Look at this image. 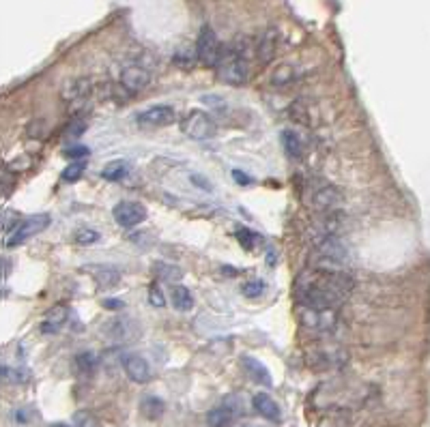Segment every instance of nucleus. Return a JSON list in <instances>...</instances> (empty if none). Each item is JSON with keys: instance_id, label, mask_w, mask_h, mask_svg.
I'll return each instance as SVG.
<instances>
[{"instance_id": "nucleus-25", "label": "nucleus", "mask_w": 430, "mask_h": 427, "mask_svg": "<svg viewBox=\"0 0 430 427\" xmlns=\"http://www.w3.org/2000/svg\"><path fill=\"white\" fill-rule=\"evenodd\" d=\"M293 80H295V71H293L291 65H282V67L275 69V73H273V84L275 86H289Z\"/></svg>"}, {"instance_id": "nucleus-29", "label": "nucleus", "mask_w": 430, "mask_h": 427, "mask_svg": "<svg viewBox=\"0 0 430 427\" xmlns=\"http://www.w3.org/2000/svg\"><path fill=\"white\" fill-rule=\"evenodd\" d=\"M263 292H265V282H258V280L248 282V284L241 286V294H243L245 298H258Z\"/></svg>"}, {"instance_id": "nucleus-16", "label": "nucleus", "mask_w": 430, "mask_h": 427, "mask_svg": "<svg viewBox=\"0 0 430 427\" xmlns=\"http://www.w3.org/2000/svg\"><path fill=\"white\" fill-rule=\"evenodd\" d=\"M164 410H166L164 400L155 398V395H146V398H142V402H140V412L148 421H158L164 414Z\"/></svg>"}, {"instance_id": "nucleus-9", "label": "nucleus", "mask_w": 430, "mask_h": 427, "mask_svg": "<svg viewBox=\"0 0 430 427\" xmlns=\"http://www.w3.org/2000/svg\"><path fill=\"white\" fill-rule=\"evenodd\" d=\"M123 368H125L127 378L138 382V384H144V382L151 380V368H148L146 359H142L140 354L125 356V361H123Z\"/></svg>"}, {"instance_id": "nucleus-3", "label": "nucleus", "mask_w": 430, "mask_h": 427, "mask_svg": "<svg viewBox=\"0 0 430 427\" xmlns=\"http://www.w3.org/2000/svg\"><path fill=\"white\" fill-rule=\"evenodd\" d=\"M50 226V215L41 212V215H30L24 222H18L7 238V247H18L24 240H28L30 236H35L39 232H43Z\"/></svg>"}, {"instance_id": "nucleus-12", "label": "nucleus", "mask_w": 430, "mask_h": 427, "mask_svg": "<svg viewBox=\"0 0 430 427\" xmlns=\"http://www.w3.org/2000/svg\"><path fill=\"white\" fill-rule=\"evenodd\" d=\"M67 320H69L67 305H54V307L46 314L43 322H41V331H43L46 335H52V333H56L60 326H63Z\"/></svg>"}, {"instance_id": "nucleus-26", "label": "nucleus", "mask_w": 430, "mask_h": 427, "mask_svg": "<svg viewBox=\"0 0 430 427\" xmlns=\"http://www.w3.org/2000/svg\"><path fill=\"white\" fill-rule=\"evenodd\" d=\"M76 243L78 245H93V243H97L102 238V234L97 230H90V228H82L76 232Z\"/></svg>"}, {"instance_id": "nucleus-7", "label": "nucleus", "mask_w": 430, "mask_h": 427, "mask_svg": "<svg viewBox=\"0 0 430 427\" xmlns=\"http://www.w3.org/2000/svg\"><path fill=\"white\" fill-rule=\"evenodd\" d=\"M148 82H151V75L140 65H130V67L123 69V73H120V86L125 88L127 95L140 93V90H144L148 86Z\"/></svg>"}, {"instance_id": "nucleus-8", "label": "nucleus", "mask_w": 430, "mask_h": 427, "mask_svg": "<svg viewBox=\"0 0 430 427\" xmlns=\"http://www.w3.org/2000/svg\"><path fill=\"white\" fill-rule=\"evenodd\" d=\"M299 316L305 326H310L314 331H329L335 326V310H310L301 307Z\"/></svg>"}, {"instance_id": "nucleus-10", "label": "nucleus", "mask_w": 430, "mask_h": 427, "mask_svg": "<svg viewBox=\"0 0 430 427\" xmlns=\"http://www.w3.org/2000/svg\"><path fill=\"white\" fill-rule=\"evenodd\" d=\"M340 202H342V194H340V189L333 187V185H327V187L319 189L314 194V198H312L314 208L317 210H325V212H333L338 206H340Z\"/></svg>"}, {"instance_id": "nucleus-13", "label": "nucleus", "mask_w": 430, "mask_h": 427, "mask_svg": "<svg viewBox=\"0 0 430 427\" xmlns=\"http://www.w3.org/2000/svg\"><path fill=\"white\" fill-rule=\"evenodd\" d=\"M241 365L245 368V372L250 374V378L256 380L258 384H263V386H271V384H273L269 370L265 368L261 361H256V359H252V356H241Z\"/></svg>"}, {"instance_id": "nucleus-28", "label": "nucleus", "mask_w": 430, "mask_h": 427, "mask_svg": "<svg viewBox=\"0 0 430 427\" xmlns=\"http://www.w3.org/2000/svg\"><path fill=\"white\" fill-rule=\"evenodd\" d=\"M155 273H158L162 280H168V282L181 280V275H183V273H181L176 266H170V264H164V262L155 264Z\"/></svg>"}, {"instance_id": "nucleus-21", "label": "nucleus", "mask_w": 430, "mask_h": 427, "mask_svg": "<svg viewBox=\"0 0 430 427\" xmlns=\"http://www.w3.org/2000/svg\"><path fill=\"white\" fill-rule=\"evenodd\" d=\"M97 365H99V359H97L95 352H80V354H76V368L84 376L93 374L97 370Z\"/></svg>"}, {"instance_id": "nucleus-1", "label": "nucleus", "mask_w": 430, "mask_h": 427, "mask_svg": "<svg viewBox=\"0 0 430 427\" xmlns=\"http://www.w3.org/2000/svg\"><path fill=\"white\" fill-rule=\"evenodd\" d=\"M213 67L224 84L241 86L245 80H248V58H245L243 50L237 45L220 50V56H218V60H215Z\"/></svg>"}, {"instance_id": "nucleus-31", "label": "nucleus", "mask_w": 430, "mask_h": 427, "mask_svg": "<svg viewBox=\"0 0 430 427\" xmlns=\"http://www.w3.org/2000/svg\"><path fill=\"white\" fill-rule=\"evenodd\" d=\"M148 301H151L153 307H164V305H166L164 292H162V288H160L158 284H153V286L148 288Z\"/></svg>"}, {"instance_id": "nucleus-18", "label": "nucleus", "mask_w": 430, "mask_h": 427, "mask_svg": "<svg viewBox=\"0 0 430 427\" xmlns=\"http://www.w3.org/2000/svg\"><path fill=\"white\" fill-rule=\"evenodd\" d=\"M170 298H172L174 310H179V312H190L194 307V296H192V292L186 286H179V284L172 286Z\"/></svg>"}, {"instance_id": "nucleus-33", "label": "nucleus", "mask_w": 430, "mask_h": 427, "mask_svg": "<svg viewBox=\"0 0 430 427\" xmlns=\"http://www.w3.org/2000/svg\"><path fill=\"white\" fill-rule=\"evenodd\" d=\"M84 129H86V123H84V120H80V118H76V120H71V125L67 127V133L78 138V136L84 133Z\"/></svg>"}, {"instance_id": "nucleus-24", "label": "nucleus", "mask_w": 430, "mask_h": 427, "mask_svg": "<svg viewBox=\"0 0 430 427\" xmlns=\"http://www.w3.org/2000/svg\"><path fill=\"white\" fill-rule=\"evenodd\" d=\"M237 240H239L248 252H252V249L256 247V243L261 240V236H258L256 232L248 230V228H241V230H237Z\"/></svg>"}, {"instance_id": "nucleus-17", "label": "nucleus", "mask_w": 430, "mask_h": 427, "mask_svg": "<svg viewBox=\"0 0 430 427\" xmlns=\"http://www.w3.org/2000/svg\"><path fill=\"white\" fill-rule=\"evenodd\" d=\"M207 423L209 427H233L235 423V410L230 406H220V408H213L207 414Z\"/></svg>"}, {"instance_id": "nucleus-5", "label": "nucleus", "mask_w": 430, "mask_h": 427, "mask_svg": "<svg viewBox=\"0 0 430 427\" xmlns=\"http://www.w3.org/2000/svg\"><path fill=\"white\" fill-rule=\"evenodd\" d=\"M176 120V112L170 106H153L136 116V123L140 127L158 129V127H168Z\"/></svg>"}, {"instance_id": "nucleus-2", "label": "nucleus", "mask_w": 430, "mask_h": 427, "mask_svg": "<svg viewBox=\"0 0 430 427\" xmlns=\"http://www.w3.org/2000/svg\"><path fill=\"white\" fill-rule=\"evenodd\" d=\"M181 129L188 138L200 140V142L211 140V138H215V133H218V125L213 123V118L209 114L200 112V110H192V112H188L186 116H183Z\"/></svg>"}, {"instance_id": "nucleus-23", "label": "nucleus", "mask_w": 430, "mask_h": 427, "mask_svg": "<svg viewBox=\"0 0 430 427\" xmlns=\"http://www.w3.org/2000/svg\"><path fill=\"white\" fill-rule=\"evenodd\" d=\"M291 118L295 120V123H299V125H312V118H310V110H308V106L305 103H301V101H297V103H293L291 106Z\"/></svg>"}, {"instance_id": "nucleus-36", "label": "nucleus", "mask_w": 430, "mask_h": 427, "mask_svg": "<svg viewBox=\"0 0 430 427\" xmlns=\"http://www.w3.org/2000/svg\"><path fill=\"white\" fill-rule=\"evenodd\" d=\"M233 176H235V180H239V185H252V176L243 174L241 170H235Z\"/></svg>"}, {"instance_id": "nucleus-11", "label": "nucleus", "mask_w": 430, "mask_h": 427, "mask_svg": "<svg viewBox=\"0 0 430 427\" xmlns=\"http://www.w3.org/2000/svg\"><path fill=\"white\" fill-rule=\"evenodd\" d=\"M278 43H280V33L275 28H269L256 48V56H258L261 63H271L275 54H278Z\"/></svg>"}, {"instance_id": "nucleus-20", "label": "nucleus", "mask_w": 430, "mask_h": 427, "mask_svg": "<svg viewBox=\"0 0 430 427\" xmlns=\"http://www.w3.org/2000/svg\"><path fill=\"white\" fill-rule=\"evenodd\" d=\"M90 268H93V275H95V282L99 288H106V290L114 288L120 280L118 270H114L110 266H90Z\"/></svg>"}, {"instance_id": "nucleus-30", "label": "nucleus", "mask_w": 430, "mask_h": 427, "mask_svg": "<svg viewBox=\"0 0 430 427\" xmlns=\"http://www.w3.org/2000/svg\"><path fill=\"white\" fill-rule=\"evenodd\" d=\"M74 421H76V427H104L99 419H95L90 412H78Z\"/></svg>"}, {"instance_id": "nucleus-35", "label": "nucleus", "mask_w": 430, "mask_h": 427, "mask_svg": "<svg viewBox=\"0 0 430 427\" xmlns=\"http://www.w3.org/2000/svg\"><path fill=\"white\" fill-rule=\"evenodd\" d=\"M102 305L106 310H123V307H125V303H123L120 298H104Z\"/></svg>"}, {"instance_id": "nucleus-6", "label": "nucleus", "mask_w": 430, "mask_h": 427, "mask_svg": "<svg viewBox=\"0 0 430 427\" xmlns=\"http://www.w3.org/2000/svg\"><path fill=\"white\" fill-rule=\"evenodd\" d=\"M112 215L120 228H134L146 219V208L140 202H118L112 208Z\"/></svg>"}, {"instance_id": "nucleus-19", "label": "nucleus", "mask_w": 430, "mask_h": 427, "mask_svg": "<svg viewBox=\"0 0 430 427\" xmlns=\"http://www.w3.org/2000/svg\"><path fill=\"white\" fill-rule=\"evenodd\" d=\"M282 146H284L286 155L291 159H301V155H303V142H301V138L295 131H291V129L282 131Z\"/></svg>"}, {"instance_id": "nucleus-27", "label": "nucleus", "mask_w": 430, "mask_h": 427, "mask_svg": "<svg viewBox=\"0 0 430 427\" xmlns=\"http://www.w3.org/2000/svg\"><path fill=\"white\" fill-rule=\"evenodd\" d=\"M82 174H84V161H74L71 166H67V168L63 170L60 178H63L65 182H76V180H80Z\"/></svg>"}, {"instance_id": "nucleus-38", "label": "nucleus", "mask_w": 430, "mask_h": 427, "mask_svg": "<svg viewBox=\"0 0 430 427\" xmlns=\"http://www.w3.org/2000/svg\"><path fill=\"white\" fill-rule=\"evenodd\" d=\"M0 380H3V370H0Z\"/></svg>"}, {"instance_id": "nucleus-14", "label": "nucleus", "mask_w": 430, "mask_h": 427, "mask_svg": "<svg viewBox=\"0 0 430 427\" xmlns=\"http://www.w3.org/2000/svg\"><path fill=\"white\" fill-rule=\"evenodd\" d=\"M252 406H254V410L261 414V417H265V419H269V421H280V406L275 404L267 393H256L254 395V400H252Z\"/></svg>"}, {"instance_id": "nucleus-4", "label": "nucleus", "mask_w": 430, "mask_h": 427, "mask_svg": "<svg viewBox=\"0 0 430 427\" xmlns=\"http://www.w3.org/2000/svg\"><path fill=\"white\" fill-rule=\"evenodd\" d=\"M220 41H218V35H215V30L211 26H202L200 35H198V41H196V54H198V60L207 67H213L215 60L220 56Z\"/></svg>"}, {"instance_id": "nucleus-37", "label": "nucleus", "mask_w": 430, "mask_h": 427, "mask_svg": "<svg viewBox=\"0 0 430 427\" xmlns=\"http://www.w3.org/2000/svg\"><path fill=\"white\" fill-rule=\"evenodd\" d=\"M52 427H71V425H67V423H54Z\"/></svg>"}, {"instance_id": "nucleus-22", "label": "nucleus", "mask_w": 430, "mask_h": 427, "mask_svg": "<svg viewBox=\"0 0 430 427\" xmlns=\"http://www.w3.org/2000/svg\"><path fill=\"white\" fill-rule=\"evenodd\" d=\"M127 164L125 161H110L104 170H102V176L106 178V180H110V182H116V180H120L123 176L127 174Z\"/></svg>"}, {"instance_id": "nucleus-34", "label": "nucleus", "mask_w": 430, "mask_h": 427, "mask_svg": "<svg viewBox=\"0 0 430 427\" xmlns=\"http://www.w3.org/2000/svg\"><path fill=\"white\" fill-rule=\"evenodd\" d=\"M190 180L194 182L196 187H200V189H204V191H211V189H213L211 182H209L204 176H200V174H192V176H190Z\"/></svg>"}, {"instance_id": "nucleus-15", "label": "nucleus", "mask_w": 430, "mask_h": 427, "mask_svg": "<svg viewBox=\"0 0 430 427\" xmlns=\"http://www.w3.org/2000/svg\"><path fill=\"white\" fill-rule=\"evenodd\" d=\"M90 82L88 80H84V78H78V80H71V82H67L65 84V88H63V97L67 99V101H74V99H86L88 95H90Z\"/></svg>"}, {"instance_id": "nucleus-32", "label": "nucleus", "mask_w": 430, "mask_h": 427, "mask_svg": "<svg viewBox=\"0 0 430 427\" xmlns=\"http://www.w3.org/2000/svg\"><path fill=\"white\" fill-rule=\"evenodd\" d=\"M63 155L67 157V159H82V157H86V155H90V148L88 146H71V148H67Z\"/></svg>"}]
</instances>
